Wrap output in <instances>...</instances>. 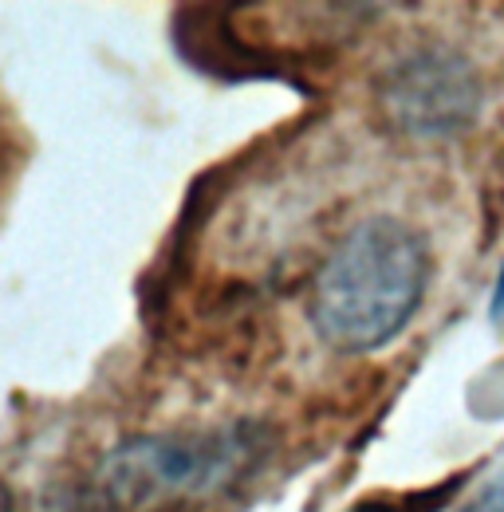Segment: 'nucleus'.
<instances>
[{
  "label": "nucleus",
  "instance_id": "nucleus-1",
  "mask_svg": "<svg viewBox=\"0 0 504 512\" xmlns=\"http://www.w3.org/2000/svg\"><path fill=\"white\" fill-rule=\"evenodd\" d=\"M434 256L426 237L390 213H375L343 233L312 280L308 320L339 355L386 347L418 316Z\"/></svg>",
  "mask_w": 504,
  "mask_h": 512
},
{
  "label": "nucleus",
  "instance_id": "nucleus-2",
  "mask_svg": "<svg viewBox=\"0 0 504 512\" xmlns=\"http://www.w3.org/2000/svg\"><path fill=\"white\" fill-rule=\"evenodd\" d=\"M264 453L260 426L142 434L99 465L91 501L99 512H197L237 489Z\"/></svg>",
  "mask_w": 504,
  "mask_h": 512
},
{
  "label": "nucleus",
  "instance_id": "nucleus-3",
  "mask_svg": "<svg viewBox=\"0 0 504 512\" xmlns=\"http://www.w3.org/2000/svg\"><path fill=\"white\" fill-rule=\"evenodd\" d=\"M378 107L410 138H453L481 115V75L453 48H418L386 67Z\"/></svg>",
  "mask_w": 504,
  "mask_h": 512
},
{
  "label": "nucleus",
  "instance_id": "nucleus-4",
  "mask_svg": "<svg viewBox=\"0 0 504 512\" xmlns=\"http://www.w3.org/2000/svg\"><path fill=\"white\" fill-rule=\"evenodd\" d=\"M24 158H28V138L20 130V119L12 115V107L0 99V217H4V209L12 201V190L20 182Z\"/></svg>",
  "mask_w": 504,
  "mask_h": 512
},
{
  "label": "nucleus",
  "instance_id": "nucleus-5",
  "mask_svg": "<svg viewBox=\"0 0 504 512\" xmlns=\"http://www.w3.org/2000/svg\"><path fill=\"white\" fill-rule=\"evenodd\" d=\"M489 316H493V323H504V260L501 272H497V284H493V296H489Z\"/></svg>",
  "mask_w": 504,
  "mask_h": 512
},
{
  "label": "nucleus",
  "instance_id": "nucleus-6",
  "mask_svg": "<svg viewBox=\"0 0 504 512\" xmlns=\"http://www.w3.org/2000/svg\"><path fill=\"white\" fill-rule=\"evenodd\" d=\"M347 512H406L402 505H390V501H359V505H351Z\"/></svg>",
  "mask_w": 504,
  "mask_h": 512
},
{
  "label": "nucleus",
  "instance_id": "nucleus-7",
  "mask_svg": "<svg viewBox=\"0 0 504 512\" xmlns=\"http://www.w3.org/2000/svg\"><path fill=\"white\" fill-rule=\"evenodd\" d=\"M0 512H12V497H8V489L0 485Z\"/></svg>",
  "mask_w": 504,
  "mask_h": 512
}]
</instances>
